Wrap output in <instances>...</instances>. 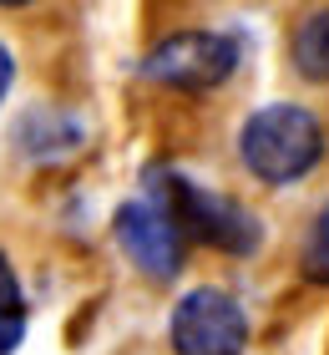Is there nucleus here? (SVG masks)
I'll return each mask as SVG.
<instances>
[{"label": "nucleus", "mask_w": 329, "mask_h": 355, "mask_svg": "<svg viewBox=\"0 0 329 355\" xmlns=\"http://www.w3.org/2000/svg\"><path fill=\"white\" fill-rule=\"evenodd\" d=\"M168 193L177 203V218L213 249H228V254H254L258 239H263V223L249 214L243 203L223 198V193H208L197 188L193 178H168Z\"/></svg>", "instance_id": "obj_4"}, {"label": "nucleus", "mask_w": 329, "mask_h": 355, "mask_svg": "<svg viewBox=\"0 0 329 355\" xmlns=\"http://www.w3.org/2000/svg\"><path fill=\"white\" fill-rule=\"evenodd\" d=\"M172 350L177 355H243L249 320L223 289H188L172 310Z\"/></svg>", "instance_id": "obj_3"}, {"label": "nucleus", "mask_w": 329, "mask_h": 355, "mask_svg": "<svg viewBox=\"0 0 329 355\" xmlns=\"http://www.w3.org/2000/svg\"><path fill=\"white\" fill-rule=\"evenodd\" d=\"M294 67L309 82H329V10H314L294 31Z\"/></svg>", "instance_id": "obj_6"}, {"label": "nucleus", "mask_w": 329, "mask_h": 355, "mask_svg": "<svg viewBox=\"0 0 329 355\" xmlns=\"http://www.w3.org/2000/svg\"><path fill=\"white\" fill-rule=\"evenodd\" d=\"M10 82H15V61H10V51H6V46H0V102H6Z\"/></svg>", "instance_id": "obj_9"}, {"label": "nucleus", "mask_w": 329, "mask_h": 355, "mask_svg": "<svg viewBox=\"0 0 329 355\" xmlns=\"http://www.w3.org/2000/svg\"><path fill=\"white\" fill-rule=\"evenodd\" d=\"M304 274L314 284H329V203L314 214L309 223V239H304Z\"/></svg>", "instance_id": "obj_8"}, {"label": "nucleus", "mask_w": 329, "mask_h": 355, "mask_svg": "<svg viewBox=\"0 0 329 355\" xmlns=\"http://www.w3.org/2000/svg\"><path fill=\"white\" fill-rule=\"evenodd\" d=\"M238 153H243V168L254 178H263V183H294V178H304L319 163L324 127L314 112L278 102V107H263L243 122Z\"/></svg>", "instance_id": "obj_1"}, {"label": "nucleus", "mask_w": 329, "mask_h": 355, "mask_svg": "<svg viewBox=\"0 0 329 355\" xmlns=\"http://www.w3.org/2000/svg\"><path fill=\"white\" fill-rule=\"evenodd\" d=\"M238 67V46L218 36V31H183V36H168L162 46L142 56V76L162 87H183V92H208L223 87Z\"/></svg>", "instance_id": "obj_2"}, {"label": "nucleus", "mask_w": 329, "mask_h": 355, "mask_svg": "<svg viewBox=\"0 0 329 355\" xmlns=\"http://www.w3.org/2000/svg\"><path fill=\"white\" fill-rule=\"evenodd\" d=\"M26 335V300H21V279H15L10 259L0 254V355H10Z\"/></svg>", "instance_id": "obj_7"}, {"label": "nucleus", "mask_w": 329, "mask_h": 355, "mask_svg": "<svg viewBox=\"0 0 329 355\" xmlns=\"http://www.w3.org/2000/svg\"><path fill=\"white\" fill-rule=\"evenodd\" d=\"M117 244L147 279H172L183 264V239H177V214H168L157 198H132L112 218Z\"/></svg>", "instance_id": "obj_5"}]
</instances>
